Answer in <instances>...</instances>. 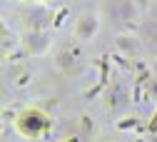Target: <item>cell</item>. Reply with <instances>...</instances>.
Segmentation results:
<instances>
[{
  "instance_id": "obj_1",
  "label": "cell",
  "mask_w": 157,
  "mask_h": 142,
  "mask_svg": "<svg viewBox=\"0 0 157 142\" xmlns=\"http://www.w3.org/2000/svg\"><path fill=\"white\" fill-rule=\"evenodd\" d=\"M155 127H157V120H155V122H152V130H155Z\"/></svg>"
}]
</instances>
